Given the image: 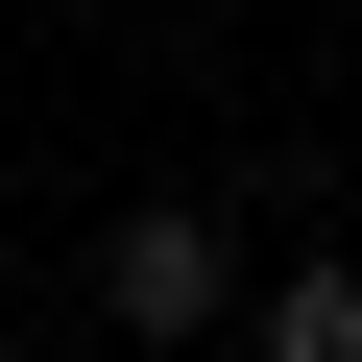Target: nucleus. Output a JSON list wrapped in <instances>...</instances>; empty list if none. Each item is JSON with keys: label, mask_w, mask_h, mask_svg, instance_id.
<instances>
[{"label": "nucleus", "mask_w": 362, "mask_h": 362, "mask_svg": "<svg viewBox=\"0 0 362 362\" xmlns=\"http://www.w3.org/2000/svg\"><path fill=\"white\" fill-rule=\"evenodd\" d=\"M242 362H362V266H290V290L242 314Z\"/></svg>", "instance_id": "obj_2"}, {"label": "nucleus", "mask_w": 362, "mask_h": 362, "mask_svg": "<svg viewBox=\"0 0 362 362\" xmlns=\"http://www.w3.org/2000/svg\"><path fill=\"white\" fill-rule=\"evenodd\" d=\"M218 290H242V266H218V218H194V194H145V218L97 242V314H121V338H218Z\"/></svg>", "instance_id": "obj_1"}]
</instances>
